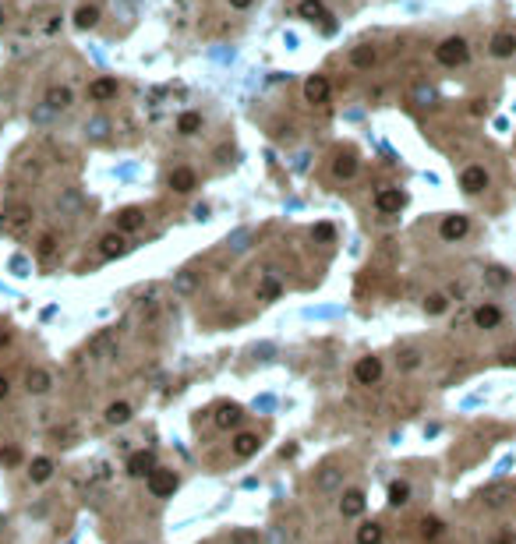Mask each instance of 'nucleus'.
<instances>
[{"mask_svg": "<svg viewBox=\"0 0 516 544\" xmlns=\"http://www.w3.org/2000/svg\"><path fill=\"white\" fill-rule=\"evenodd\" d=\"M152 470H156V456H152L149 449L131 452V456H128V474H131V477H149Z\"/></svg>", "mask_w": 516, "mask_h": 544, "instance_id": "18", "label": "nucleus"}, {"mask_svg": "<svg viewBox=\"0 0 516 544\" xmlns=\"http://www.w3.org/2000/svg\"><path fill=\"white\" fill-rule=\"evenodd\" d=\"M396 368H400V372H417V368H421V350H417V346H403V350L396 353Z\"/></svg>", "mask_w": 516, "mask_h": 544, "instance_id": "29", "label": "nucleus"}, {"mask_svg": "<svg viewBox=\"0 0 516 544\" xmlns=\"http://www.w3.org/2000/svg\"><path fill=\"white\" fill-rule=\"evenodd\" d=\"M460 188L467 191V195H481L484 188H488V170L484 166H467L463 173H460Z\"/></svg>", "mask_w": 516, "mask_h": 544, "instance_id": "12", "label": "nucleus"}, {"mask_svg": "<svg viewBox=\"0 0 516 544\" xmlns=\"http://www.w3.org/2000/svg\"><path fill=\"white\" fill-rule=\"evenodd\" d=\"M103 417H107V424H128L131 421V407L128 403H110Z\"/></svg>", "mask_w": 516, "mask_h": 544, "instance_id": "35", "label": "nucleus"}, {"mask_svg": "<svg viewBox=\"0 0 516 544\" xmlns=\"http://www.w3.org/2000/svg\"><path fill=\"white\" fill-rule=\"evenodd\" d=\"M100 254L103 258H121V254H128V240H124V233H103L100 237Z\"/></svg>", "mask_w": 516, "mask_h": 544, "instance_id": "24", "label": "nucleus"}, {"mask_svg": "<svg viewBox=\"0 0 516 544\" xmlns=\"http://www.w3.org/2000/svg\"><path fill=\"white\" fill-rule=\"evenodd\" d=\"M96 22H100V8H96V4H81V8L74 11V25H78V29H93Z\"/></svg>", "mask_w": 516, "mask_h": 544, "instance_id": "31", "label": "nucleus"}, {"mask_svg": "<svg viewBox=\"0 0 516 544\" xmlns=\"http://www.w3.org/2000/svg\"><path fill=\"white\" fill-rule=\"evenodd\" d=\"M81 209V195L78 191H64L60 198H57V212H64V216H74Z\"/></svg>", "mask_w": 516, "mask_h": 544, "instance_id": "34", "label": "nucleus"}, {"mask_svg": "<svg viewBox=\"0 0 516 544\" xmlns=\"http://www.w3.org/2000/svg\"><path fill=\"white\" fill-rule=\"evenodd\" d=\"M212 421H216V428L230 431V428H240V421H244V410H240L237 403H223V407L212 414Z\"/></svg>", "mask_w": 516, "mask_h": 544, "instance_id": "21", "label": "nucleus"}, {"mask_svg": "<svg viewBox=\"0 0 516 544\" xmlns=\"http://www.w3.org/2000/svg\"><path fill=\"white\" fill-rule=\"evenodd\" d=\"M435 60H439L442 67H463V64L470 60V46H467V39H463V36H449V39H442V43L435 46Z\"/></svg>", "mask_w": 516, "mask_h": 544, "instance_id": "1", "label": "nucleus"}, {"mask_svg": "<svg viewBox=\"0 0 516 544\" xmlns=\"http://www.w3.org/2000/svg\"><path fill=\"white\" fill-rule=\"evenodd\" d=\"M177 131H181V135H195V131H202V114H195V110L181 114V117H177Z\"/></svg>", "mask_w": 516, "mask_h": 544, "instance_id": "33", "label": "nucleus"}, {"mask_svg": "<svg viewBox=\"0 0 516 544\" xmlns=\"http://www.w3.org/2000/svg\"><path fill=\"white\" fill-rule=\"evenodd\" d=\"M502 318H505V315H502V308H498V304H491V301H484V304H477V308H474V325H477V329H484V332L498 329V325H502Z\"/></svg>", "mask_w": 516, "mask_h": 544, "instance_id": "11", "label": "nucleus"}, {"mask_svg": "<svg viewBox=\"0 0 516 544\" xmlns=\"http://www.w3.org/2000/svg\"><path fill=\"white\" fill-rule=\"evenodd\" d=\"M311 237H315V240H332L336 230H332V223H318V226L311 230Z\"/></svg>", "mask_w": 516, "mask_h": 544, "instance_id": "44", "label": "nucleus"}, {"mask_svg": "<svg viewBox=\"0 0 516 544\" xmlns=\"http://www.w3.org/2000/svg\"><path fill=\"white\" fill-rule=\"evenodd\" d=\"M358 156L354 152H339L336 159H332V177L336 180H351V177H358Z\"/></svg>", "mask_w": 516, "mask_h": 544, "instance_id": "22", "label": "nucleus"}, {"mask_svg": "<svg viewBox=\"0 0 516 544\" xmlns=\"http://www.w3.org/2000/svg\"><path fill=\"white\" fill-rule=\"evenodd\" d=\"M297 15H301L304 22H318L325 36H332V32H336V22L329 18V11H325V4H322V0H301Z\"/></svg>", "mask_w": 516, "mask_h": 544, "instance_id": "5", "label": "nucleus"}, {"mask_svg": "<svg viewBox=\"0 0 516 544\" xmlns=\"http://www.w3.org/2000/svg\"><path fill=\"white\" fill-rule=\"evenodd\" d=\"M354 382L358 386H379L382 382V360L379 357H361L354 365Z\"/></svg>", "mask_w": 516, "mask_h": 544, "instance_id": "6", "label": "nucleus"}, {"mask_svg": "<svg viewBox=\"0 0 516 544\" xmlns=\"http://www.w3.org/2000/svg\"><path fill=\"white\" fill-rule=\"evenodd\" d=\"M142 226H145V212H142V209L128 205V209L117 212V233H135V230H142Z\"/></svg>", "mask_w": 516, "mask_h": 544, "instance_id": "20", "label": "nucleus"}, {"mask_svg": "<svg viewBox=\"0 0 516 544\" xmlns=\"http://www.w3.org/2000/svg\"><path fill=\"white\" fill-rule=\"evenodd\" d=\"M89 135L93 138H107V121H93L89 124Z\"/></svg>", "mask_w": 516, "mask_h": 544, "instance_id": "45", "label": "nucleus"}, {"mask_svg": "<svg viewBox=\"0 0 516 544\" xmlns=\"http://www.w3.org/2000/svg\"><path fill=\"white\" fill-rule=\"evenodd\" d=\"M53 251H57V237H53V233H43V237H39V247H36V254H39V258H50Z\"/></svg>", "mask_w": 516, "mask_h": 544, "instance_id": "40", "label": "nucleus"}, {"mask_svg": "<svg viewBox=\"0 0 516 544\" xmlns=\"http://www.w3.org/2000/svg\"><path fill=\"white\" fill-rule=\"evenodd\" d=\"M491 544H516V533H512V530H502V533H498Z\"/></svg>", "mask_w": 516, "mask_h": 544, "instance_id": "46", "label": "nucleus"}, {"mask_svg": "<svg viewBox=\"0 0 516 544\" xmlns=\"http://www.w3.org/2000/svg\"><path fill=\"white\" fill-rule=\"evenodd\" d=\"M280 290H283V287H280V280H276V276H266V280H262V287H258V297L276 301V297H280Z\"/></svg>", "mask_w": 516, "mask_h": 544, "instance_id": "37", "label": "nucleus"}, {"mask_svg": "<svg viewBox=\"0 0 516 544\" xmlns=\"http://www.w3.org/2000/svg\"><path fill=\"white\" fill-rule=\"evenodd\" d=\"M488 53L498 57V60L512 57V53H516V36H512V32H495L491 43H488Z\"/></svg>", "mask_w": 516, "mask_h": 544, "instance_id": "23", "label": "nucleus"}, {"mask_svg": "<svg viewBox=\"0 0 516 544\" xmlns=\"http://www.w3.org/2000/svg\"><path fill=\"white\" fill-rule=\"evenodd\" d=\"M117 350H121V343H117V336L110 332V329H103V332H96L93 339H89V346H85V353H89L93 360H114L117 357Z\"/></svg>", "mask_w": 516, "mask_h": 544, "instance_id": "3", "label": "nucleus"}, {"mask_svg": "<svg viewBox=\"0 0 516 544\" xmlns=\"http://www.w3.org/2000/svg\"><path fill=\"white\" fill-rule=\"evenodd\" d=\"M407 205V191H400V188H382L379 195H375V209L382 212V216H393V212H400Z\"/></svg>", "mask_w": 516, "mask_h": 544, "instance_id": "10", "label": "nucleus"}, {"mask_svg": "<svg viewBox=\"0 0 516 544\" xmlns=\"http://www.w3.org/2000/svg\"><path fill=\"white\" fill-rule=\"evenodd\" d=\"M230 449H233L237 460H247V456H254V452L262 449V438H258L254 431H237L233 442H230Z\"/></svg>", "mask_w": 516, "mask_h": 544, "instance_id": "13", "label": "nucleus"}, {"mask_svg": "<svg viewBox=\"0 0 516 544\" xmlns=\"http://www.w3.org/2000/svg\"><path fill=\"white\" fill-rule=\"evenodd\" d=\"M174 290L177 294H191L195 290V272H181V276L174 280Z\"/></svg>", "mask_w": 516, "mask_h": 544, "instance_id": "41", "label": "nucleus"}, {"mask_svg": "<svg viewBox=\"0 0 516 544\" xmlns=\"http://www.w3.org/2000/svg\"><path fill=\"white\" fill-rule=\"evenodd\" d=\"M382 537H386V526L379 519H368L358 526V544H382Z\"/></svg>", "mask_w": 516, "mask_h": 544, "instance_id": "28", "label": "nucleus"}, {"mask_svg": "<svg viewBox=\"0 0 516 544\" xmlns=\"http://www.w3.org/2000/svg\"><path fill=\"white\" fill-rule=\"evenodd\" d=\"M351 64H354L358 71H368V67L379 64V50H375V46H354V50H351Z\"/></svg>", "mask_w": 516, "mask_h": 544, "instance_id": "27", "label": "nucleus"}, {"mask_svg": "<svg viewBox=\"0 0 516 544\" xmlns=\"http://www.w3.org/2000/svg\"><path fill=\"white\" fill-rule=\"evenodd\" d=\"M254 0H230V8H237V11H244V8H251Z\"/></svg>", "mask_w": 516, "mask_h": 544, "instance_id": "50", "label": "nucleus"}, {"mask_svg": "<svg viewBox=\"0 0 516 544\" xmlns=\"http://www.w3.org/2000/svg\"><path fill=\"white\" fill-rule=\"evenodd\" d=\"M32 226V205H11L0 212V233H25Z\"/></svg>", "mask_w": 516, "mask_h": 544, "instance_id": "2", "label": "nucleus"}, {"mask_svg": "<svg viewBox=\"0 0 516 544\" xmlns=\"http://www.w3.org/2000/svg\"><path fill=\"white\" fill-rule=\"evenodd\" d=\"M117 93H121L117 78H96V81H89V100H96V103H110V100H117Z\"/></svg>", "mask_w": 516, "mask_h": 544, "instance_id": "16", "label": "nucleus"}, {"mask_svg": "<svg viewBox=\"0 0 516 544\" xmlns=\"http://www.w3.org/2000/svg\"><path fill=\"white\" fill-rule=\"evenodd\" d=\"M0 22H4V8H0Z\"/></svg>", "mask_w": 516, "mask_h": 544, "instance_id": "52", "label": "nucleus"}, {"mask_svg": "<svg viewBox=\"0 0 516 544\" xmlns=\"http://www.w3.org/2000/svg\"><path fill=\"white\" fill-rule=\"evenodd\" d=\"M8 393H11V382H8L4 375H0V400H8Z\"/></svg>", "mask_w": 516, "mask_h": 544, "instance_id": "49", "label": "nucleus"}, {"mask_svg": "<svg viewBox=\"0 0 516 544\" xmlns=\"http://www.w3.org/2000/svg\"><path fill=\"white\" fill-rule=\"evenodd\" d=\"M467 233H470V219H467L463 212H453V216H446V219L439 223V237L449 240V244H453V240H463Z\"/></svg>", "mask_w": 516, "mask_h": 544, "instance_id": "7", "label": "nucleus"}, {"mask_svg": "<svg viewBox=\"0 0 516 544\" xmlns=\"http://www.w3.org/2000/svg\"><path fill=\"white\" fill-rule=\"evenodd\" d=\"M195 184H198V173H195L191 166H177V170H170V188H174L177 195L195 191Z\"/></svg>", "mask_w": 516, "mask_h": 544, "instance_id": "17", "label": "nucleus"}, {"mask_svg": "<svg viewBox=\"0 0 516 544\" xmlns=\"http://www.w3.org/2000/svg\"><path fill=\"white\" fill-rule=\"evenodd\" d=\"M50 474H53V460H46V456H39V460H32V467H29V477H32L36 484H43V481H50Z\"/></svg>", "mask_w": 516, "mask_h": 544, "instance_id": "32", "label": "nucleus"}, {"mask_svg": "<svg viewBox=\"0 0 516 544\" xmlns=\"http://www.w3.org/2000/svg\"><path fill=\"white\" fill-rule=\"evenodd\" d=\"M0 463H4V467H18L22 463V452L15 445H0Z\"/></svg>", "mask_w": 516, "mask_h": 544, "instance_id": "38", "label": "nucleus"}, {"mask_svg": "<svg viewBox=\"0 0 516 544\" xmlns=\"http://www.w3.org/2000/svg\"><path fill=\"white\" fill-rule=\"evenodd\" d=\"M71 100H74V93H71L67 85H50L43 103H46L50 110H57V114H60V110H67V107H71Z\"/></svg>", "mask_w": 516, "mask_h": 544, "instance_id": "25", "label": "nucleus"}, {"mask_svg": "<svg viewBox=\"0 0 516 544\" xmlns=\"http://www.w3.org/2000/svg\"><path fill=\"white\" fill-rule=\"evenodd\" d=\"M53 117H57V110H50L46 103H39V107L32 110V121H36V124H46V121H53Z\"/></svg>", "mask_w": 516, "mask_h": 544, "instance_id": "43", "label": "nucleus"}, {"mask_svg": "<svg viewBox=\"0 0 516 544\" xmlns=\"http://www.w3.org/2000/svg\"><path fill=\"white\" fill-rule=\"evenodd\" d=\"M145 484H149V495H152V498H170V495L177 491V474L156 467V470L145 477Z\"/></svg>", "mask_w": 516, "mask_h": 544, "instance_id": "4", "label": "nucleus"}, {"mask_svg": "<svg viewBox=\"0 0 516 544\" xmlns=\"http://www.w3.org/2000/svg\"><path fill=\"white\" fill-rule=\"evenodd\" d=\"M329 93H332V85H329V78H325V74H311V78L304 81V100H308L311 107L329 103Z\"/></svg>", "mask_w": 516, "mask_h": 544, "instance_id": "9", "label": "nucleus"}, {"mask_svg": "<svg viewBox=\"0 0 516 544\" xmlns=\"http://www.w3.org/2000/svg\"><path fill=\"white\" fill-rule=\"evenodd\" d=\"M424 311L428 315H446L449 311V297L446 294H428L424 297Z\"/></svg>", "mask_w": 516, "mask_h": 544, "instance_id": "36", "label": "nucleus"}, {"mask_svg": "<svg viewBox=\"0 0 516 544\" xmlns=\"http://www.w3.org/2000/svg\"><path fill=\"white\" fill-rule=\"evenodd\" d=\"M389 505H393V509L410 505V484H407V481H393V484H389Z\"/></svg>", "mask_w": 516, "mask_h": 544, "instance_id": "30", "label": "nucleus"}, {"mask_svg": "<svg viewBox=\"0 0 516 544\" xmlns=\"http://www.w3.org/2000/svg\"><path fill=\"white\" fill-rule=\"evenodd\" d=\"M509 498H512V484H491V488L481 491L484 509H502V505H509Z\"/></svg>", "mask_w": 516, "mask_h": 544, "instance_id": "19", "label": "nucleus"}, {"mask_svg": "<svg viewBox=\"0 0 516 544\" xmlns=\"http://www.w3.org/2000/svg\"><path fill=\"white\" fill-rule=\"evenodd\" d=\"M484 280H488L491 287H505V283H509V272H505V268H498V265H491V268L484 272Z\"/></svg>", "mask_w": 516, "mask_h": 544, "instance_id": "39", "label": "nucleus"}, {"mask_svg": "<svg viewBox=\"0 0 516 544\" xmlns=\"http://www.w3.org/2000/svg\"><path fill=\"white\" fill-rule=\"evenodd\" d=\"M365 505H368V498H365V491H361V488L343 491V498H339V512L347 516V519H358V516L365 512Z\"/></svg>", "mask_w": 516, "mask_h": 544, "instance_id": "15", "label": "nucleus"}, {"mask_svg": "<svg viewBox=\"0 0 516 544\" xmlns=\"http://www.w3.org/2000/svg\"><path fill=\"white\" fill-rule=\"evenodd\" d=\"M343 477H347V470H343V467L325 463L322 470H315V488H318V491H325V495H332V491H339V488H343Z\"/></svg>", "mask_w": 516, "mask_h": 544, "instance_id": "8", "label": "nucleus"}, {"mask_svg": "<svg viewBox=\"0 0 516 544\" xmlns=\"http://www.w3.org/2000/svg\"><path fill=\"white\" fill-rule=\"evenodd\" d=\"M11 336H15V332H11V325H0V346H8V343H11Z\"/></svg>", "mask_w": 516, "mask_h": 544, "instance_id": "47", "label": "nucleus"}, {"mask_svg": "<svg viewBox=\"0 0 516 544\" xmlns=\"http://www.w3.org/2000/svg\"><path fill=\"white\" fill-rule=\"evenodd\" d=\"M417 533H421L428 544H435V540L446 533V523H442L439 516H421V519H417Z\"/></svg>", "mask_w": 516, "mask_h": 544, "instance_id": "26", "label": "nucleus"}, {"mask_svg": "<svg viewBox=\"0 0 516 544\" xmlns=\"http://www.w3.org/2000/svg\"><path fill=\"white\" fill-rule=\"evenodd\" d=\"M25 389H29L32 396H46V393L53 389V372H46V368H29V372H25Z\"/></svg>", "mask_w": 516, "mask_h": 544, "instance_id": "14", "label": "nucleus"}, {"mask_svg": "<svg viewBox=\"0 0 516 544\" xmlns=\"http://www.w3.org/2000/svg\"><path fill=\"white\" fill-rule=\"evenodd\" d=\"M233 544H258V537H254V533H237Z\"/></svg>", "mask_w": 516, "mask_h": 544, "instance_id": "48", "label": "nucleus"}, {"mask_svg": "<svg viewBox=\"0 0 516 544\" xmlns=\"http://www.w3.org/2000/svg\"><path fill=\"white\" fill-rule=\"evenodd\" d=\"M414 100H417V103H435V88H432V85H417V88H414Z\"/></svg>", "mask_w": 516, "mask_h": 544, "instance_id": "42", "label": "nucleus"}, {"mask_svg": "<svg viewBox=\"0 0 516 544\" xmlns=\"http://www.w3.org/2000/svg\"><path fill=\"white\" fill-rule=\"evenodd\" d=\"M502 360H505V365H512V360H516V350H502Z\"/></svg>", "mask_w": 516, "mask_h": 544, "instance_id": "51", "label": "nucleus"}]
</instances>
